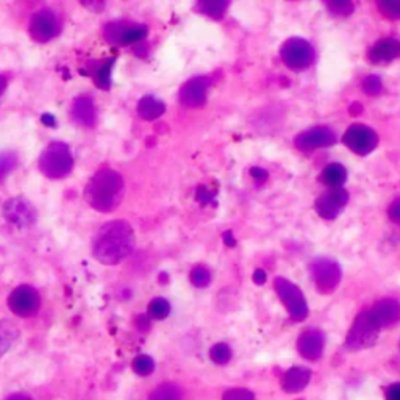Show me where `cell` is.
Instances as JSON below:
<instances>
[{
    "label": "cell",
    "instance_id": "cell-18",
    "mask_svg": "<svg viewBox=\"0 0 400 400\" xmlns=\"http://www.w3.org/2000/svg\"><path fill=\"white\" fill-rule=\"evenodd\" d=\"M400 57V43L394 38L380 39L369 52V60L374 64H386Z\"/></svg>",
    "mask_w": 400,
    "mask_h": 400
},
{
    "label": "cell",
    "instance_id": "cell-6",
    "mask_svg": "<svg viewBox=\"0 0 400 400\" xmlns=\"http://www.w3.org/2000/svg\"><path fill=\"white\" fill-rule=\"evenodd\" d=\"M311 277H313L317 291L322 294L333 293L341 282V268L336 261L330 258H317L310 266Z\"/></svg>",
    "mask_w": 400,
    "mask_h": 400
},
{
    "label": "cell",
    "instance_id": "cell-37",
    "mask_svg": "<svg viewBox=\"0 0 400 400\" xmlns=\"http://www.w3.org/2000/svg\"><path fill=\"white\" fill-rule=\"evenodd\" d=\"M250 174H252V177L258 181V183H264L268 180V172L264 171V169H261V167H252L250 169Z\"/></svg>",
    "mask_w": 400,
    "mask_h": 400
},
{
    "label": "cell",
    "instance_id": "cell-28",
    "mask_svg": "<svg viewBox=\"0 0 400 400\" xmlns=\"http://www.w3.org/2000/svg\"><path fill=\"white\" fill-rule=\"evenodd\" d=\"M189 279H191V283L195 288H205L212 282V274L205 266H195L193 268Z\"/></svg>",
    "mask_w": 400,
    "mask_h": 400
},
{
    "label": "cell",
    "instance_id": "cell-27",
    "mask_svg": "<svg viewBox=\"0 0 400 400\" xmlns=\"http://www.w3.org/2000/svg\"><path fill=\"white\" fill-rule=\"evenodd\" d=\"M209 358L218 364H227L230 360H232V349L223 343L216 344L213 345L212 350H209Z\"/></svg>",
    "mask_w": 400,
    "mask_h": 400
},
{
    "label": "cell",
    "instance_id": "cell-9",
    "mask_svg": "<svg viewBox=\"0 0 400 400\" xmlns=\"http://www.w3.org/2000/svg\"><path fill=\"white\" fill-rule=\"evenodd\" d=\"M8 307L16 316L20 317H30L38 313L41 307L39 294L35 288L27 287H18L8 297Z\"/></svg>",
    "mask_w": 400,
    "mask_h": 400
},
{
    "label": "cell",
    "instance_id": "cell-14",
    "mask_svg": "<svg viewBox=\"0 0 400 400\" xmlns=\"http://www.w3.org/2000/svg\"><path fill=\"white\" fill-rule=\"evenodd\" d=\"M336 137L335 132L329 127H315L307 132L297 135L294 144L301 151H315V149H322L335 144Z\"/></svg>",
    "mask_w": 400,
    "mask_h": 400
},
{
    "label": "cell",
    "instance_id": "cell-8",
    "mask_svg": "<svg viewBox=\"0 0 400 400\" xmlns=\"http://www.w3.org/2000/svg\"><path fill=\"white\" fill-rule=\"evenodd\" d=\"M344 144L357 155H368L378 144V135L364 124L350 125L344 133Z\"/></svg>",
    "mask_w": 400,
    "mask_h": 400
},
{
    "label": "cell",
    "instance_id": "cell-5",
    "mask_svg": "<svg viewBox=\"0 0 400 400\" xmlns=\"http://www.w3.org/2000/svg\"><path fill=\"white\" fill-rule=\"evenodd\" d=\"M274 288L293 319L303 321L308 316L307 301H305L302 291L294 283L283 279V277H277L274 280Z\"/></svg>",
    "mask_w": 400,
    "mask_h": 400
},
{
    "label": "cell",
    "instance_id": "cell-12",
    "mask_svg": "<svg viewBox=\"0 0 400 400\" xmlns=\"http://www.w3.org/2000/svg\"><path fill=\"white\" fill-rule=\"evenodd\" d=\"M4 216L5 219L16 227H30L36 221V209L33 208L32 203L22 199L15 198L5 202L4 205Z\"/></svg>",
    "mask_w": 400,
    "mask_h": 400
},
{
    "label": "cell",
    "instance_id": "cell-23",
    "mask_svg": "<svg viewBox=\"0 0 400 400\" xmlns=\"http://www.w3.org/2000/svg\"><path fill=\"white\" fill-rule=\"evenodd\" d=\"M18 335V329L10 321H0V357H4L10 350Z\"/></svg>",
    "mask_w": 400,
    "mask_h": 400
},
{
    "label": "cell",
    "instance_id": "cell-15",
    "mask_svg": "<svg viewBox=\"0 0 400 400\" xmlns=\"http://www.w3.org/2000/svg\"><path fill=\"white\" fill-rule=\"evenodd\" d=\"M105 36L111 43L128 46L144 39L147 36V29L138 24H110L105 30Z\"/></svg>",
    "mask_w": 400,
    "mask_h": 400
},
{
    "label": "cell",
    "instance_id": "cell-10",
    "mask_svg": "<svg viewBox=\"0 0 400 400\" xmlns=\"http://www.w3.org/2000/svg\"><path fill=\"white\" fill-rule=\"evenodd\" d=\"M349 193L344 188H329L316 199V212L324 219H335L347 205Z\"/></svg>",
    "mask_w": 400,
    "mask_h": 400
},
{
    "label": "cell",
    "instance_id": "cell-40",
    "mask_svg": "<svg viewBox=\"0 0 400 400\" xmlns=\"http://www.w3.org/2000/svg\"><path fill=\"white\" fill-rule=\"evenodd\" d=\"M198 198H199V200H202V202H208L209 199L213 198V194H209L207 188L200 186V188H199V193H198Z\"/></svg>",
    "mask_w": 400,
    "mask_h": 400
},
{
    "label": "cell",
    "instance_id": "cell-41",
    "mask_svg": "<svg viewBox=\"0 0 400 400\" xmlns=\"http://www.w3.org/2000/svg\"><path fill=\"white\" fill-rule=\"evenodd\" d=\"M223 242H226L227 247H233V246H235L236 241H235V238H233V233H232V232H226V233H223Z\"/></svg>",
    "mask_w": 400,
    "mask_h": 400
},
{
    "label": "cell",
    "instance_id": "cell-39",
    "mask_svg": "<svg viewBox=\"0 0 400 400\" xmlns=\"http://www.w3.org/2000/svg\"><path fill=\"white\" fill-rule=\"evenodd\" d=\"M254 282L256 284H263L264 282H266V273H264L263 269H256L254 274Z\"/></svg>",
    "mask_w": 400,
    "mask_h": 400
},
{
    "label": "cell",
    "instance_id": "cell-3",
    "mask_svg": "<svg viewBox=\"0 0 400 400\" xmlns=\"http://www.w3.org/2000/svg\"><path fill=\"white\" fill-rule=\"evenodd\" d=\"M38 165L46 177L61 179L72 171L74 158L64 142H52L41 155Z\"/></svg>",
    "mask_w": 400,
    "mask_h": 400
},
{
    "label": "cell",
    "instance_id": "cell-33",
    "mask_svg": "<svg viewBox=\"0 0 400 400\" xmlns=\"http://www.w3.org/2000/svg\"><path fill=\"white\" fill-rule=\"evenodd\" d=\"M327 6L336 16H350L354 13V4L347 0H333V2H327Z\"/></svg>",
    "mask_w": 400,
    "mask_h": 400
},
{
    "label": "cell",
    "instance_id": "cell-11",
    "mask_svg": "<svg viewBox=\"0 0 400 400\" xmlns=\"http://www.w3.org/2000/svg\"><path fill=\"white\" fill-rule=\"evenodd\" d=\"M60 33V20L50 10H41L30 20V35L39 43H47Z\"/></svg>",
    "mask_w": 400,
    "mask_h": 400
},
{
    "label": "cell",
    "instance_id": "cell-19",
    "mask_svg": "<svg viewBox=\"0 0 400 400\" xmlns=\"http://www.w3.org/2000/svg\"><path fill=\"white\" fill-rule=\"evenodd\" d=\"M72 118L77 124L83 127H94L97 120V111L91 97L81 96L76 99L72 105Z\"/></svg>",
    "mask_w": 400,
    "mask_h": 400
},
{
    "label": "cell",
    "instance_id": "cell-36",
    "mask_svg": "<svg viewBox=\"0 0 400 400\" xmlns=\"http://www.w3.org/2000/svg\"><path fill=\"white\" fill-rule=\"evenodd\" d=\"M389 219L400 226V199L394 200L389 207Z\"/></svg>",
    "mask_w": 400,
    "mask_h": 400
},
{
    "label": "cell",
    "instance_id": "cell-21",
    "mask_svg": "<svg viewBox=\"0 0 400 400\" xmlns=\"http://www.w3.org/2000/svg\"><path fill=\"white\" fill-rule=\"evenodd\" d=\"M345 180H347V171L338 163H331V165L325 166L321 172V181L329 188H341Z\"/></svg>",
    "mask_w": 400,
    "mask_h": 400
},
{
    "label": "cell",
    "instance_id": "cell-25",
    "mask_svg": "<svg viewBox=\"0 0 400 400\" xmlns=\"http://www.w3.org/2000/svg\"><path fill=\"white\" fill-rule=\"evenodd\" d=\"M149 400H181V391L177 385L163 383L153 389Z\"/></svg>",
    "mask_w": 400,
    "mask_h": 400
},
{
    "label": "cell",
    "instance_id": "cell-16",
    "mask_svg": "<svg viewBox=\"0 0 400 400\" xmlns=\"http://www.w3.org/2000/svg\"><path fill=\"white\" fill-rule=\"evenodd\" d=\"M209 88L208 77H194L188 80L180 90V102L189 108H199L207 102V91Z\"/></svg>",
    "mask_w": 400,
    "mask_h": 400
},
{
    "label": "cell",
    "instance_id": "cell-17",
    "mask_svg": "<svg viewBox=\"0 0 400 400\" xmlns=\"http://www.w3.org/2000/svg\"><path fill=\"white\" fill-rule=\"evenodd\" d=\"M324 333L317 329L303 331L297 341V350L307 360H319L324 354Z\"/></svg>",
    "mask_w": 400,
    "mask_h": 400
},
{
    "label": "cell",
    "instance_id": "cell-42",
    "mask_svg": "<svg viewBox=\"0 0 400 400\" xmlns=\"http://www.w3.org/2000/svg\"><path fill=\"white\" fill-rule=\"evenodd\" d=\"M6 400H32V397L27 396V394H15Z\"/></svg>",
    "mask_w": 400,
    "mask_h": 400
},
{
    "label": "cell",
    "instance_id": "cell-44",
    "mask_svg": "<svg viewBox=\"0 0 400 400\" xmlns=\"http://www.w3.org/2000/svg\"><path fill=\"white\" fill-rule=\"evenodd\" d=\"M5 86H6V81H5V78H4V77H0V94L4 92Z\"/></svg>",
    "mask_w": 400,
    "mask_h": 400
},
{
    "label": "cell",
    "instance_id": "cell-24",
    "mask_svg": "<svg viewBox=\"0 0 400 400\" xmlns=\"http://www.w3.org/2000/svg\"><path fill=\"white\" fill-rule=\"evenodd\" d=\"M227 8H228V2H222V0H203V2L198 5V10L202 13V15H207L214 19L222 18Z\"/></svg>",
    "mask_w": 400,
    "mask_h": 400
},
{
    "label": "cell",
    "instance_id": "cell-26",
    "mask_svg": "<svg viewBox=\"0 0 400 400\" xmlns=\"http://www.w3.org/2000/svg\"><path fill=\"white\" fill-rule=\"evenodd\" d=\"M169 313H171V305L163 297H157V299H153L149 303V316L153 317V319H166Z\"/></svg>",
    "mask_w": 400,
    "mask_h": 400
},
{
    "label": "cell",
    "instance_id": "cell-32",
    "mask_svg": "<svg viewBox=\"0 0 400 400\" xmlns=\"http://www.w3.org/2000/svg\"><path fill=\"white\" fill-rule=\"evenodd\" d=\"M111 66H113V61L111 60L106 61L104 66L99 67L97 72H96V76H94V80H96V83L100 88H104V90H108V88H110V83H111V77H110Z\"/></svg>",
    "mask_w": 400,
    "mask_h": 400
},
{
    "label": "cell",
    "instance_id": "cell-35",
    "mask_svg": "<svg viewBox=\"0 0 400 400\" xmlns=\"http://www.w3.org/2000/svg\"><path fill=\"white\" fill-rule=\"evenodd\" d=\"M222 400H255L254 394L246 388H233L223 394Z\"/></svg>",
    "mask_w": 400,
    "mask_h": 400
},
{
    "label": "cell",
    "instance_id": "cell-43",
    "mask_svg": "<svg viewBox=\"0 0 400 400\" xmlns=\"http://www.w3.org/2000/svg\"><path fill=\"white\" fill-rule=\"evenodd\" d=\"M43 122H46V124H49V125L52 124V127L55 125V119H53L52 116H49V114H44V116H43Z\"/></svg>",
    "mask_w": 400,
    "mask_h": 400
},
{
    "label": "cell",
    "instance_id": "cell-34",
    "mask_svg": "<svg viewBox=\"0 0 400 400\" xmlns=\"http://www.w3.org/2000/svg\"><path fill=\"white\" fill-rule=\"evenodd\" d=\"M363 90L369 96H378L383 91V83L380 77L377 76H368L363 80Z\"/></svg>",
    "mask_w": 400,
    "mask_h": 400
},
{
    "label": "cell",
    "instance_id": "cell-38",
    "mask_svg": "<svg viewBox=\"0 0 400 400\" xmlns=\"http://www.w3.org/2000/svg\"><path fill=\"white\" fill-rule=\"evenodd\" d=\"M386 399L388 400H400V383L391 385L386 391Z\"/></svg>",
    "mask_w": 400,
    "mask_h": 400
},
{
    "label": "cell",
    "instance_id": "cell-22",
    "mask_svg": "<svg viewBox=\"0 0 400 400\" xmlns=\"http://www.w3.org/2000/svg\"><path fill=\"white\" fill-rule=\"evenodd\" d=\"M166 106L161 100L153 96H146L139 100L138 104V114L146 120H153L160 118L165 113Z\"/></svg>",
    "mask_w": 400,
    "mask_h": 400
},
{
    "label": "cell",
    "instance_id": "cell-4",
    "mask_svg": "<svg viewBox=\"0 0 400 400\" xmlns=\"http://www.w3.org/2000/svg\"><path fill=\"white\" fill-rule=\"evenodd\" d=\"M283 63L293 71H303L313 64L315 49L308 41L302 38H291L280 47Z\"/></svg>",
    "mask_w": 400,
    "mask_h": 400
},
{
    "label": "cell",
    "instance_id": "cell-7",
    "mask_svg": "<svg viewBox=\"0 0 400 400\" xmlns=\"http://www.w3.org/2000/svg\"><path fill=\"white\" fill-rule=\"evenodd\" d=\"M378 331L380 330L371 321L368 311H363L352 324L345 343L350 349H366L377 341Z\"/></svg>",
    "mask_w": 400,
    "mask_h": 400
},
{
    "label": "cell",
    "instance_id": "cell-30",
    "mask_svg": "<svg viewBox=\"0 0 400 400\" xmlns=\"http://www.w3.org/2000/svg\"><path fill=\"white\" fill-rule=\"evenodd\" d=\"M378 10L389 19H400V0H380L377 2Z\"/></svg>",
    "mask_w": 400,
    "mask_h": 400
},
{
    "label": "cell",
    "instance_id": "cell-1",
    "mask_svg": "<svg viewBox=\"0 0 400 400\" xmlns=\"http://www.w3.org/2000/svg\"><path fill=\"white\" fill-rule=\"evenodd\" d=\"M135 247V233L125 221H111L99 230L94 240L92 254L104 264H118L132 254Z\"/></svg>",
    "mask_w": 400,
    "mask_h": 400
},
{
    "label": "cell",
    "instance_id": "cell-13",
    "mask_svg": "<svg viewBox=\"0 0 400 400\" xmlns=\"http://www.w3.org/2000/svg\"><path fill=\"white\" fill-rule=\"evenodd\" d=\"M368 315L378 330L394 327L400 321V303L394 299H382L372 305Z\"/></svg>",
    "mask_w": 400,
    "mask_h": 400
},
{
    "label": "cell",
    "instance_id": "cell-2",
    "mask_svg": "<svg viewBox=\"0 0 400 400\" xmlns=\"http://www.w3.org/2000/svg\"><path fill=\"white\" fill-rule=\"evenodd\" d=\"M124 195V180L113 169H100L86 185L85 198L97 212L106 213L116 208Z\"/></svg>",
    "mask_w": 400,
    "mask_h": 400
},
{
    "label": "cell",
    "instance_id": "cell-31",
    "mask_svg": "<svg viewBox=\"0 0 400 400\" xmlns=\"http://www.w3.org/2000/svg\"><path fill=\"white\" fill-rule=\"evenodd\" d=\"M18 166V157L11 152L0 153V180L5 179Z\"/></svg>",
    "mask_w": 400,
    "mask_h": 400
},
{
    "label": "cell",
    "instance_id": "cell-20",
    "mask_svg": "<svg viewBox=\"0 0 400 400\" xmlns=\"http://www.w3.org/2000/svg\"><path fill=\"white\" fill-rule=\"evenodd\" d=\"M311 372L307 368H293L289 369L283 377V389L287 392H301L302 389L307 388L310 383Z\"/></svg>",
    "mask_w": 400,
    "mask_h": 400
},
{
    "label": "cell",
    "instance_id": "cell-29",
    "mask_svg": "<svg viewBox=\"0 0 400 400\" xmlns=\"http://www.w3.org/2000/svg\"><path fill=\"white\" fill-rule=\"evenodd\" d=\"M155 369V363L151 357L147 355H139L133 360V371L137 372L141 377L151 375Z\"/></svg>",
    "mask_w": 400,
    "mask_h": 400
}]
</instances>
